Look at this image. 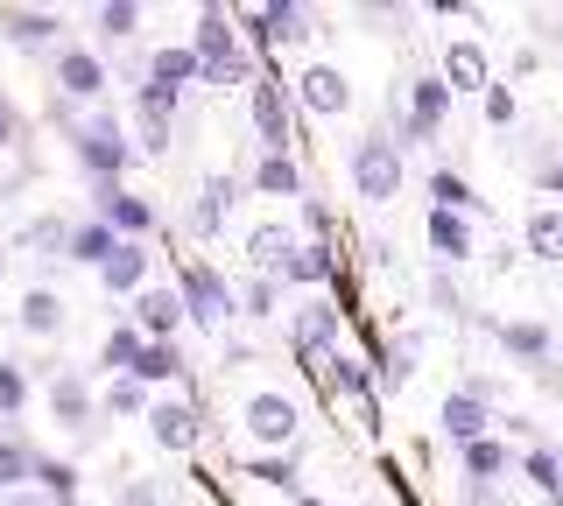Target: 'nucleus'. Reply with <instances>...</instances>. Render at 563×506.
Here are the masks:
<instances>
[{
    "label": "nucleus",
    "mask_w": 563,
    "mask_h": 506,
    "mask_svg": "<svg viewBox=\"0 0 563 506\" xmlns=\"http://www.w3.org/2000/svg\"><path fill=\"white\" fill-rule=\"evenodd\" d=\"M184 49H190V64H198V85H254V64H246V49L233 36V22H225V8H205L198 36H190Z\"/></svg>",
    "instance_id": "f257e3e1"
},
{
    "label": "nucleus",
    "mask_w": 563,
    "mask_h": 506,
    "mask_svg": "<svg viewBox=\"0 0 563 506\" xmlns=\"http://www.w3.org/2000/svg\"><path fill=\"white\" fill-rule=\"evenodd\" d=\"M70 155L85 162V177H92V183H120V169L134 162V142H128V127H120L113 113H92V120L70 127Z\"/></svg>",
    "instance_id": "f03ea898"
},
{
    "label": "nucleus",
    "mask_w": 563,
    "mask_h": 506,
    "mask_svg": "<svg viewBox=\"0 0 563 506\" xmlns=\"http://www.w3.org/2000/svg\"><path fill=\"white\" fill-rule=\"evenodd\" d=\"M176 310L205 330H225V317H233L240 303H233V282H225L211 260H184V268H176Z\"/></svg>",
    "instance_id": "7ed1b4c3"
},
{
    "label": "nucleus",
    "mask_w": 563,
    "mask_h": 506,
    "mask_svg": "<svg viewBox=\"0 0 563 506\" xmlns=\"http://www.w3.org/2000/svg\"><path fill=\"white\" fill-rule=\"evenodd\" d=\"M240 429L275 458V450H296V429H303V415H296V401H289V394L261 387V394H246V401H240Z\"/></svg>",
    "instance_id": "20e7f679"
},
{
    "label": "nucleus",
    "mask_w": 563,
    "mask_h": 506,
    "mask_svg": "<svg viewBox=\"0 0 563 506\" xmlns=\"http://www.w3.org/2000/svg\"><path fill=\"white\" fill-rule=\"evenodd\" d=\"M352 190H360L366 204H395L401 198V148L387 142V134H366V142L352 148Z\"/></svg>",
    "instance_id": "39448f33"
},
{
    "label": "nucleus",
    "mask_w": 563,
    "mask_h": 506,
    "mask_svg": "<svg viewBox=\"0 0 563 506\" xmlns=\"http://www.w3.org/2000/svg\"><path fill=\"white\" fill-rule=\"evenodd\" d=\"M92 204H99V225H106L113 239H134V247H141V239L155 233V212L134 198L128 183H99V190H92Z\"/></svg>",
    "instance_id": "423d86ee"
},
{
    "label": "nucleus",
    "mask_w": 563,
    "mask_h": 506,
    "mask_svg": "<svg viewBox=\"0 0 563 506\" xmlns=\"http://www.w3.org/2000/svg\"><path fill=\"white\" fill-rule=\"evenodd\" d=\"M296 99H303V113H317V120H339L352 106V78L339 64H303V71H296Z\"/></svg>",
    "instance_id": "0eeeda50"
},
{
    "label": "nucleus",
    "mask_w": 563,
    "mask_h": 506,
    "mask_svg": "<svg viewBox=\"0 0 563 506\" xmlns=\"http://www.w3.org/2000/svg\"><path fill=\"white\" fill-rule=\"evenodd\" d=\"M141 423H148V443H155V450H169V458H184V450L198 443V408H190V401H169V394H155Z\"/></svg>",
    "instance_id": "6e6552de"
},
{
    "label": "nucleus",
    "mask_w": 563,
    "mask_h": 506,
    "mask_svg": "<svg viewBox=\"0 0 563 506\" xmlns=\"http://www.w3.org/2000/svg\"><path fill=\"white\" fill-rule=\"evenodd\" d=\"M43 408H49V423H57V429H92L99 401H92V387H85V373H49Z\"/></svg>",
    "instance_id": "1a4fd4ad"
},
{
    "label": "nucleus",
    "mask_w": 563,
    "mask_h": 506,
    "mask_svg": "<svg viewBox=\"0 0 563 506\" xmlns=\"http://www.w3.org/2000/svg\"><path fill=\"white\" fill-rule=\"evenodd\" d=\"M444 120H451V92H444L437 78H416V85H409V120H401V142H430ZM401 142H395V148H401Z\"/></svg>",
    "instance_id": "9d476101"
},
{
    "label": "nucleus",
    "mask_w": 563,
    "mask_h": 506,
    "mask_svg": "<svg viewBox=\"0 0 563 506\" xmlns=\"http://www.w3.org/2000/svg\"><path fill=\"white\" fill-rule=\"evenodd\" d=\"M246 113H254L261 155H282V142H289V106H282V85L254 78V85H246Z\"/></svg>",
    "instance_id": "9b49d317"
},
{
    "label": "nucleus",
    "mask_w": 563,
    "mask_h": 506,
    "mask_svg": "<svg viewBox=\"0 0 563 506\" xmlns=\"http://www.w3.org/2000/svg\"><path fill=\"white\" fill-rule=\"evenodd\" d=\"M437 429H444L451 443L465 450V443H479V436H493V408H486L479 394L457 387V394H444V408H437Z\"/></svg>",
    "instance_id": "f8f14e48"
},
{
    "label": "nucleus",
    "mask_w": 563,
    "mask_h": 506,
    "mask_svg": "<svg viewBox=\"0 0 563 506\" xmlns=\"http://www.w3.org/2000/svg\"><path fill=\"white\" fill-rule=\"evenodd\" d=\"M176 324H184V310H176V289H141L134 295V330L141 345H176Z\"/></svg>",
    "instance_id": "ddd939ff"
},
{
    "label": "nucleus",
    "mask_w": 563,
    "mask_h": 506,
    "mask_svg": "<svg viewBox=\"0 0 563 506\" xmlns=\"http://www.w3.org/2000/svg\"><path fill=\"white\" fill-rule=\"evenodd\" d=\"M246 36H254L261 49L303 43V36H310V14L296 8V0H275V8H254V14H246Z\"/></svg>",
    "instance_id": "4468645a"
},
{
    "label": "nucleus",
    "mask_w": 563,
    "mask_h": 506,
    "mask_svg": "<svg viewBox=\"0 0 563 506\" xmlns=\"http://www.w3.org/2000/svg\"><path fill=\"white\" fill-rule=\"evenodd\" d=\"M148 268H155V254L134 247V239H120V247L99 260V282H106V295H141L148 289Z\"/></svg>",
    "instance_id": "2eb2a0df"
},
{
    "label": "nucleus",
    "mask_w": 563,
    "mask_h": 506,
    "mask_svg": "<svg viewBox=\"0 0 563 506\" xmlns=\"http://www.w3.org/2000/svg\"><path fill=\"white\" fill-rule=\"evenodd\" d=\"M106 85H113V78H106L99 49H57V92L64 99H99Z\"/></svg>",
    "instance_id": "dca6fc26"
},
{
    "label": "nucleus",
    "mask_w": 563,
    "mask_h": 506,
    "mask_svg": "<svg viewBox=\"0 0 563 506\" xmlns=\"http://www.w3.org/2000/svg\"><path fill=\"white\" fill-rule=\"evenodd\" d=\"M437 85L457 99V92H486V49L479 43H444V71H437Z\"/></svg>",
    "instance_id": "f3484780"
},
{
    "label": "nucleus",
    "mask_w": 563,
    "mask_h": 506,
    "mask_svg": "<svg viewBox=\"0 0 563 506\" xmlns=\"http://www.w3.org/2000/svg\"><path fill=\"white\" fill-rule=\"evenodd\" d=\"M296 352H303L310 366H324L331 352H339V310L331 303H310L303 317H296Z\"/></svg>",
    "instance_id": "a211bd4d"
},
{
    "label": "nucleus",
    "mask_w": 563,
    "mask_h": 506,
    "mask_svg": "<svg viewBox=\"0 0 563 506\" xmlns=\"http://www.w3.org/2000/svg\"><path fill=\"white\" fill-rule=\"evenodd\" d=\"M493 338L507 345L515 359H528V366H550V352H556V338H550V324H536V317H515V324H493Z\"/></svg>",
    "instance_id": "6ab92c4d"
},
{
    "label": "nucleus",
    "mask_w": 563,
    "mask_h": 506,
    "mask_svg": "<svg viewBox=\"0 0 563 506\" xmlns=\"http://www.w3.org/2000/svg\"><path fill=\"white\" fill-rule=\"evenodd\" d=\"M296 254V239H289V225H254V233H246V260H254V274H268V282H275V274H282V260H289Z\"/></svg>",
    "instance_id": "aec40b11"
},
{
    "label": "nucleus",
    "mask_w": 563,
    "mask_h": 506,
    "mask_svg": "<svg viewBox=\"0 0 563 506\" xmlns=\"http://www.w3.org/2000/svg\"><path fill=\"white\" fill-rule=\"evenodd\" d=\"M528 254L542 268H563V204H536L528 212Z\"/></svg>",
    "instance_id": "412c9836"
},
{
    "label": "nucleus",
    "mask_w": 563,
    "mask_h": 506,
    "mask_svg": "<svg viewBox=\"0 0 563 506\" xmlns=\"http://www.w3.org/2000/svg\"><path fill=\"white\" fill-rule=\"evenodd\" d=\"M57 29H64V22H57L49 8H0V36H8V43H22V49L49 43Z\"/></svg>",
    "instance_id": "4be33fe9"
},
{
    "label": "nucleus",
    "mask_w": 563,
    "mask_h": 506,
    "mask_svg": "<svg viewBox=\"0 0 563 506\" xmlns=\"http://www.w3.org/2000/svg\"><path fill=\"white\" fill-rule=\"evenodd\" d=\"M14 324H22L29 338H57V330H64V295L57 289H29L22 310H14Z\"/></svg>",
    "instance_id": "5701e85b"
},
{
    "label": "nucleus",
    "mask_w": 563,
    "mask_h": 506,
    "mask_svg": "<svg viewBox=\"0 0 563 506\" xmlns=\"http://www.w3.org/2000/svg\"><path fill=\"white\" fill-rule=\"evenodd\" d=\"M198 78V64H190V49L176 43V49H155L148 57V92H169V99H184V85Z\"/></svg>",
    "instance_id": "b1692460"
},
{
    "label": "nucleus",
    "mask_w": 563,
    "mask_h": 506,
    "mask_svg": "<svg viewBox=\"0 0 563 506\" xmlns=\"http://www.w3.org/2000/svg\"><path fill=\"white\" fill-rule=\"evenodd\" d=\"M430 254L437 260H472V218H457V212H430Z\"/></svg>",
    "instance_id": "393cba45"
},
{
    "label": "nucleus",
    "mask_w": 563,
    "mask_h": 506,
    "mask_svg": "<svg viewBox=\"0 0 563 506\" xmlns=\"http://www.w3.org/2000/svg\"><path fill=\"white\" fill-rule=\"evenodd\" d=\"M35 493H43V506H78V464H57V458H35Z\"/></svg>",
    "instance_id": "a878e982"
},
{
    "label": "nucleus",
    "mask_w": 563,
    "mask_h": 506,
    "mask_svg": "<svg viewBox=\"0 0 563 506\" xmlns=\"http://www.w3.org/2000/svg\"><path fill=\"white\" fill-rule=\"evenodd\" d=\"M317 373H324V387H331V401H352V408H374V401H366V380H360V366H352L345 352H331L324 366H317Z\"/></svg>",
    "instance_id": "bb28decb"
},
{
    "label": "nucleus",
    "mask_w": 563,
    "mask_h": 506,
    "mask_svg": "<svg viewBox=\"0 0 563 506\" xmlns=\"http://www.w3.org/2000/svg\"><path fill=\"white\" fill-rule=\"evenodd\" d=\"M275 282H289V289H324V282H331V254H324V247H296L289 260H282Z\"/></svg>",
    "instance_id": "cd10ccee"
},
{
    "label": "nucleus",
    "mask_w": 563,
    "mask_h": 506,
    "mask_svg": "<svg viewBox=\"0 0 563 506\" xmlns=\"http://www.w3.org/2000/svg\"><path fill=\"white\" fill-rule=\"evenodd\" d=\"M176 373H184V352H176V345H141L128 380H141V387H163V380H176Z\"/></svg>",
    "instance_id": "c85d7f7f"
},
{
    "label": "nucleus",
    "mask_w": 563,
    "mask_h": 506,
    "mask_svg": "<svg viewBox=\"0 0 563 506\" xmlns=\"http://www.w3.org/2000/svg\"><path fill=\"white\" fill-rule=\"evenodd\" d=\"M254 190H261V198H296V190H303V177H296V162H289V148H282V155H261V162H254Z\"/></svg>",
    "instance_id": "c756f323"
},
{
    "label": "nucleus",
    "mask_w": 563,
    "mask_h": 506,
    "mask_svg": "<svg viewBox=\"0 0 563 506\" xmlns=\"http://www.w3.org/2000/svg\"><path fill=\"white\" fill-rule=\"evenodd\" d=\"M113 247H120V239L106 233L99 218H85V225H70V233H64V254H70V260H85V268H99V260L113 254Z\"/></svg>",
    "instance_id": "7c9ffc66"
},
{
    "label": "nucleus",
    "mask_w": 563,
    "mask_h": 506,
    "mask_svg": "<svg viewBox=\"0 0 563 506\" xmlns=\"http://www.w3.org/2000/svg\"><path fill=\"white\" fill-rule=\"evenodd\" d=\"M134 352H141V330H134V324H113V330H106V345H99L106 380H128V373H134Z\"/></svg>",
    "instance_id": "2f4dec72"
},
{
    "label": "nucleus",
    "mask_w": 563,
    "mask_h": 506,
    "mask_svg": "<svg viewBox=\"0 0 563 506\" xmlns=\"http://www.w3.org/2000/svg\"><path fill=\"white\" fill-rule=\"evenodd\" d=\"M254 479H261V485H275V493H289V499H303V458H296V450L254 458Z\"/></svg>",
    "instance_id": "473e14b6"
},
{
    "label": "nucleus",
    "mask_w": 563,
    "mask_h": 506,
    "mask_svg": "<svg viewBox=\"0 0 563 506\" xmlns=\"http://www.w3.org/2000/svg\"><path fill=\"white\" fill-rule=\"evenodd\" d=\"M457 464H465V479H500V471H507V443H500V436H479V443L457 450Z\"/></svg>",
    "instance_id": "72a5a7b5"
},
{
    "label": "nucleus",
    "mask_w": 563,
    "mask_h": 506,
    "mask_svg": "<svg viewBox=\"0 0 563 506\" xmlns=\"http://www.w3.org/2000/svg\"><path fill=\"white\" fill-rule=\"evenodd\" d=\"M521 479L536 485V493H550V499H556V493H563V458H556L550 443H536V450L521 458Z\"/></svg>",
    "instance_id": "f704fd0d"
},
{
    "label": "nucleus",
    "mask_w": 563,
    "mask_h": 506,
    "mask_svg": "<svg viewBox=\"0 0 563 506\" xmlns=\"http://www.w3.org/2000/svg\"><path fill=\"white\" fill-rule=\"evenodd\" d=\"M29 471H35V450L14 443V436H0V493H22Z\"/></svg>",
    "instance_id": "c9c22d12"
},
{
    "label": "nucleus",
    "mask_w": 563,
    "mask_h": 506,
    "mask_svg": "<svg viewBox=\"0 0 563 506\" xmlns=\"http://www.w3.org/2000/svg\"><path fill=\"white\" fill-rule=\"evenodd\" d=\"M430 198H437L430 212H457V218L479 204V198H472V183H465V177H451V169H437V177H430Z\"/></svg>",
    "instance_id": "e433bc0d"
},
{
    "label": "nucleus",
    "mask_w": 563,
    "mask_h": 506,
    "mask_svg": "<svg viewBox=\"0 0 563 506\" xmlns=\"http://www.w3.org/2000/svg\"><path fill=\"white\" fill-rule=\"evenodd\" d=\"M92 22H99L106 43H120V36H134V29H141V8H134V0H106V8H92Z\"/></svg>",
    "instance_id": "4c0bfd02"
},
{
    "label": "nucleus",
    "mask_w": 563,
    "mask_h": 506,
    "mask_svg": "<svg viewBox=\"0 0 563 506\" xmlns=\"http://www.w3.org/2000/svg\"><path fill=\"white\" fill-rule=\"evenodd\" d=\"M148 387H141V380H106V408L113 415H148Z\"/></svg>",
    "instance_id": "58836bf2"
},
{
    "label": "nucleus",
    "mask_w": 563,
    "mask_h": 506,
    "mask_svg": "<svg viewBox=\"0 0 563 506\" xmlns=\"http://www.w3.org/2000/svg\"><path fill=\"white\" fill-rule=\"evenodd\" d=\"M29 408V373L14 359H0V415H22Z\"/></svg>",
    "instance_id": "ea45409f"
},
{
    "label": "nucleus",
    "mask_w": 563,
    "mask_h": 506,
    "mask_svg": "<svg viewBox=\"0 0 563 506\" xmlns=\"http://www.w3.org/2000/svg\"><path fill=\"white\" fill-rule=\"evenodd\" d=\"M225 204H233V190H225V183H205V198H198V212H190V225H198V233H219Z\"/></svg>",
    "instance_id": "a19ab883"
},
{
    "label": "nucleus",
    "mask_w": 563,
    "mask_h": 506,
    "mask_svg": "<svg viewBox=\"0 0 563 506\" xmlns=\"http://www.w3.org/2000/svg\"><path fill=\"white\" fill-rule=\"evenodd\" d=\"M233 303H246V317H275V282H268V274H254L246 295H233Z\"/></svg>",
    "instance_id": "79ce46f5"
},
{
    "label": "nucleus",
    "mask_w": 563,
    "mask_h": 506,
    "mask_svg": "<svg viewBox=\"0 0 563 506\" xmlns=\"http://www.w3.org/2000/svg\"><path fill=\"white\" fill-rule=\"evenodd\" d=\"M409 373H416V338H401L395 352H387V366H380V380H387V387H401V380H409Z\"/></svg>",
    "instance_id": "37998d69"
},
{
    "label": "nucleus",
    "mask_w": 563,
    "mask_h": 506,
    "mask_svg": "<svg viewBox=\"0 0 563 506\" xmlns=\"http://www.w3.org/2000/svg\"><path fill=\"white\" fill-rule=\"evenodd\" d=\"M486 120L493 127H515V92L507 85H486Z\"/></svg>",
    "instance_id": "c03bdc74"
},
{
    "label": "nucleus",
    "mask_w": 563,
    "mask_h": 506,
    "mask_svg": "<svg viewBox=\"0 0 563 506\" xmlns=\"http://www.w3.org/2000/svg\"><path fill=\"white\" fill-rule=\"evenodd\" d=\"M64 233H70L64 218H35L29 225V247H64Z\"/></svg>",
    "instance_id": "a18cd8bd"
},
{
    "label": "nucleus",
    "mask_w": 563,
    "mask_h": 506,
    "mask_svg": "<svg viewBox=\"0 0 563 506\" xmlns=\"http://www.w3.org/2000/svg\"><path fill=\"white\" fill-rule=\"evenodd\" d=\"M120 506H163V493H155L148 479H128V485H120Z\"/></svg>",
    "instance_id": "49530a36"
},
{
    "label": "nucleus",
    "mask_w": 563,
    "mask_h": 506,
    "mask_svg": "<svg viewBox=\"0 0 563 506\" xmlns=\"http://www.w3.org/2000/svg\"><path fill=\"white\" fill-rule=\"evenodd\" d=\"M14 134H22V120H14V106H8V92H0V148H14Z\"/></svg>",
    "instance_id": "de8ad7c7"
},
{
    "label": "nucleus",
    "mask_w": 563,
    "mask_h": 506,
    "mask_svg": "<svg viewBox=\"0 0 563 506\" xmlns=\"http://www.w3.org/2000/svg\"><path fill=\"white\" fill-rule=\"evenodd\" d=\"M0 506H43V493H35V485H22V493H0Z\"/></svg>",
    "instance_id": "09e8293b"
},
{
    "label": "nucleus",
    "mask_w": 563,
    "mask_h": 506,
    "mask_svg": "<svg viewBox=\"0 0 563 506\" xmlns=\"http://www.w3.org/2000/svg\"><path fill=\"white\" fill-rule=\"evenodd\" d=\"M296 506H324V499H296Z\"/></svg>",
    "instance_id": "8fccbe9b"
},
{
    "label": "nucleus",
    "mask_w": 563,
    "mask_h": 506,
    "mask_svg": "<svg viewBox=\"0 0 563 506\" xmlns=\"http://www.w3.org/2000/svg\"><path fill=\"white\" fill-rule=\"evenodd\" d=\"M0 260H8V254H0Z\"/></svg>",
    "instance_id": "3c124183"
}]
</instances>
